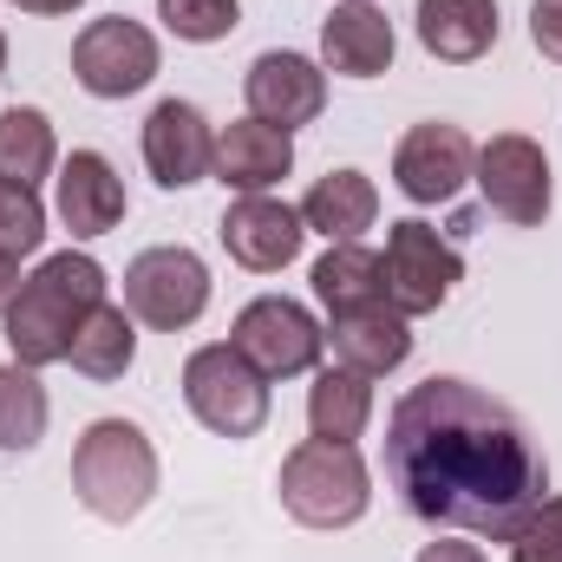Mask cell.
<instances>
[{
	"label": "cell",
	"mask_w": 562,
	"mask_h": 562,
	"mask_svg": "<svg viewBox=\"0 0 562 562\" xmlns=\"http://www.w3.org/2000/svg\"><path fill=\"white\" fill-rule=\"evenodd\" d=\"M386 484L431 530L510 543L550 497V458L497 393L431 373L386 419Z\"/></svg>",
	"instance_id": "obj_1"
},
{
	"label": "cell",
	"mask_w": 562,
	"mask_h": 562,
	"mask_svg": "<svg viewBox=\"0 0 562 562\" xmlns=\"http://www.w3.org/2000/svg\"><path fill=\"white\" fill-rule=\"evenodd\" d=\"M105 269L86 249H59L46 256L33 276L20 281V294L7 301V347L20 367H53L72 353V334L86 327L92 307H105Z\"/></svg>",
	"instance_id": "obj_2"
},
{
	"label": "cell",
	"mask_w": 562,
	"mask_h": 562,
	"mask_svg": "<svg viewBox=\"0 0 562 562\" xmlns=\"http://www.w3.org/2000/svg\"><path fill=\"white\" fill-rule=\"evenodd\" d=\"M72 497L99 524H132L157 497V445L132 419H92L72 445Z\"/></svg>",
	"instance_id": "obj_3"
},
{
	"label": "cell",
	"mask_w": 562,
	"mask_h": 562,
	"mask_svg": "<svg viewBox=\"0 0 562 562\" xmlns=\"http://www.w3.org/2000/svg\"><path fill=\"white\" fill-rule=\"evenodd\" d=\"M281 510L301 524V530H353L373 504V471L353 445H334V438H301L288 458H281Z\"/></svg>",
	"instance_id": "obj_4"
},
{
	"label": "cell",
	"mask_w": 562,
	"mask_h": 562,
	"mask_svg": "<svg viewBox=\"0 0 562 562\" xmlns=\"http://www.w3.org/2000/svg\"><path fill=\"white\" fill-rule=\"evenodd\" d=\"M183 406L216 438H256L269 425V380L229 340H216L183 360Z\"/></svg>",
	"instance_id": "obj_5"
},
{
	"label": "cell",
	"mask_w": 562,
	"mask_h": 562,
	"mask_svg": "<svg viewBox=\"0 0 562 562\" xmlns=\"http://www.w3.org/2000/svg\"><path fill=\"white\" fill-rule=\"evenodd\" d=\"M125 307H132V321L157 327V334L196 327L203 307H210V269H203V256L183 249V243H164V249L132 256V269H125Z\"/></svg>",
	"instance_id": "obj_6"
},
{
	"label": "cell",
	"mask_w": 562,
	"mask_h": 562,
	"mask_svg": "<svg viewBox=\"0 0 562 562\" xmlns=\"http://www.w3.org/2000/svg\"><path fill=\"white\" fill-rule=\"evenodd\" d=\"M229 347H236L262 380H294V373H314V360H321V347H327V327H321L301 301H288V294H256V301L236 314Z\"/></svg>",
	"instance_id": "obj_7"
},
{
	"label": "cell",
	"mask_w": 562,
	"mask_h": 562,
	"mask_svg": "<svg viewBox=\"0 0 562 562\" xmlns=\"http://www.w3.org/2000/svg\"><path fill=\"white\" fill-rule=\"evenodd\" d=\"M380 269H386V301H393L406 321H419V314H438V307L451 301V288L464 281V256H458V243H445L431 223L406 216V223L386 229Z\"/></svg>",
	"instance_id": "obj_8"
},
{
	"label": "cell",
	"mask_w": 562,
	"mask_h": 562,
	"mask_svg": "<svg viewBox=\"0 0 562 562\" xmlns=\"http://www.w3.org/2000/svg\"><path fill=\"white\" fill-rule=\"evenodd\" d=\"M164 53H157V33L144 20H125V13H105L92 20L79 40H72V79L92 92V99H132L157 79Z\"/></svg>",
	"instance_id": "obj_9"
},
{
	"label": "cell",
	"mask_w": 562,
	"mask_h": 562,
	"mask_svg": "<svg viewBox=\"0 0 562 562\" xmlns=\"http://www.w3.org/2000/svg\"><path fill=\"white\" fill-rule=\"evenodd\" d=\"M471 183L484 190V203L517 223V229H537L557 203V183H550V157L530 132H497L491 144H477V170Z\"/></svg>",
	"instance_id": "obj_10"
},
{
	"label": "cell",
	"mask_w": 562,
	"mask_h": 562,
	"mask_svg": "<svg viewBox=\"0 0 562 562\" xmlns=\"http://www.w3.org/2000/svg\"><path fill=\"white\" fill-rule=\"evenodd\" d=\"M477 170V144L464 138V125H445V119H425L413 125L400 150H393V183L406 203H451Z\"/></svg>",
	"instance_id": "obj_11"
},
{
	"label": "cell",
	"mask_w": 562,
	"mask_h": 562,
	"mask_svg": "<svg viewBox=\"0 0 562 562\" xmlns=\"http://www.w3.org/2000/svg\"><path fill=\"white\" fill-rule=\"evenodd\" d=\"M243 99H249V119L262 125H314L327 112V66H314L307 53H256V66L243 72Z\"/></svg>",
	"instance_id": "obj_12"
},
{
	"label": "cell",
	"mask_w": 562,
	"mask_h": 562,
	"mask_svg": "<svg viewBox=\"0 0 562 562\" xmlns=\"http://www.w3.org/2000/svg\"><path fill=\"white\" fill-rule=\"evenodd\" d=\"M216 164V132L203 119V105L190 99H157L150 119H144V170L164 183V190H190L203 183Z\"/></svg>",
	"instance_id": "obj_13"
},
{
	"label": "cell",
	"mask_w": 562,
	"mask_h": 562,
	"mask_svg": "<svg viewBox=\"0 0 562 562\" xmlns=\"http://www.w3.org/2000/svg\"><path fill=\"white\" fill-rule=\"evenodd\" d=\"M301 243H307V223H301V210L281 203V196H236V203L223 210V249H229V262H243V269H256V276L288 269V262L301 256Z\"/></svg>",
	"instance_id": "obj_14"
},
{
	"label": "cell",
	"mask_w": 562,
	"mask_h": 562,
	"mask_svg": "<svg viewBox=\"0 0 562 562\" xmlns=\"http://www.w3.org/2000/svg\"><path fill=\"white\" fill-rule=\"evenodd\" d=\"M327 347H334V367L386 380V373H400L413 360V321L393 301H373V307H353V314H327Z\"/></svg>",
	"instance_id": "obj_15"
},
{
	"label": "cell",
	"mask_w": 562,
	"mask_h": 562,
	"mask_svg": "<svg viewBox=\"0 0 562 562\" xmlns=\"http://www.w3.org/2000/svg\"><path fill=\"white\" fill-rule=\"evenodd\" d=\"M294 170V132L281 125H262V119H236L216 132V164L210 177L236 196H269L281 177Z\"/></svg>",
	"instance_id": "obj_16"
},
{
	"label": "cell",
	"mask_w": 562,
	"mask_h": 562,
	"mask_svg": "<svg viewBox=\"0 0 562 562\" xmlns=\"http://www.w3.org/2000/svg\"><path fill=\"white\" fill-rule=\"evenodd\" d=\"M53 210H59V223H66L79 243L112 236V229L125 223V183H119L112 157H105V150H72V157L59 164V196H53Z\"/></svg>",
	"instance_id": "obj_17"
},
{
	"label": "cell",
	"mask_w": 562,
	"mask_h": 562,
	"mask_svg": "<svg viewBox=\"0 0 562 562\" xmlns=\"http://www.w3.org/2000/svg\"><path fill=\"white\" fill-rule=\"evenodd\" d=\"M393 53H400L393 20L373 0H340L321 20V66L340 72V79H380L393 66Z\"/></svg>",
	"instance_id": "obj_18"
},
{
	"label": "cell",
	"mask_w": 562,
	"mask_h": 562,
	"mask_svg": "<svg viewBox=\"0 0 562 562\" xmlns=\"http://www.w3.org/2000/svg\"><path fill=\"white\" fill-rule=\"evenodd\" d=\"M419 46L445 66H471L497 46V0H419Z\"/></svg>",
	"instance_id": "obj_19"
},
{
	"label": "cell",
	"mask_w": 562,
	"mask_h": 562,
	"mask_svg": "<svg viewBox=\"0 0 562 562\" xmlns=\"http://www.w3.org/2000/svg\"><path fill=\"white\" fill-rule=\"evenodd\" d=\"M301 223L327 243H360L380 223V190L367 170H327L307 196H301Z\"/></svg>",
	"instance_id": "obj_20"
},
{
	"label": "cell",
	"mask_w": 562,
	"mask_h": 562,
	"mask_svg": "<svg viewBox=\"0 0 562 562\" xmlns=\"http://www.w3.org/2000/svg\"><path fill=\"white\" fill-rule=\"evenodd\" d=\"M373 419V380L353 373V367H321L314 386H307V425L314 438H334V445H353Z\"/></svg>",
	"instance_id": "obj_21"
},
{
	"label": "cell",
	"mask_w": 562,
	"mask_h": 562,
	"mask_svg": "<svg viewBox=\"0 0 562 562\" xmlns=\"http://www.w3.org/2000/svg\"><path fill=\"white\" fill-rule=\"evenodd\" d=\"M72 373H86V380H125L132 373V360H138V321H132V307H92L86 314V327L72 334Z\"/></svg>",
	"instance_id": "obj_22"
},
{
	"label": "cell",
	"mask_w": 562,
	"mask_h": 562,
	"mask_svg": "<svg viewBox=\"0 0 562 562\" xmlns=\"http://www.w3.org/2000/svg\"><path fill=\"white\" fill-rule=\"evenodd\" d=\"M314 294L327 314L373 307V301H386V269L367 243H327V256L314 262Z\"/></svg>",
	"instance_id": "obj_23"
},
{
	"label": "cell",
	"mask_w": 562,
	"mask_h": 562,
	"mask_svg": "<svg viewBox=\"0 0 562 562\" xmlns=\"http://www.w3.org/2000/svg\"><path fill=\"white\" fill-rule=\"evenodd\" d=\"M53 164H59L53 119H46L40 105H7V112H0V177L40 190V177H53Z\"/></svg>",
	"instance_id": "obj_24"
},
{
	"label": "cell",
	"mask_w": 562,
	"mask_h": 562,
	"mask_svg": "<svg viewBox=\"0 0 562 562\" xmlns=\"http://www.w3.org/2000/svg\"><path fill=\"white\" fill-rule=\"evenodd\" d=\"M46 419H53V400L40 386L33 367H0V451H33L46 438Z\"/></svg>",
	"instance_id": "obj_25"
},
{
	"label": "cell",
	"mask_w": 562,
	"mask_h": 562,
	"mask_svg": "<svg viewBox=\"0 0 562 562\" xmlns=\"http://www.w3.org/2000/svg\"><path fill=\"white\" fill-rule=\"evenodd\" d=\"M40 243H46V203H40V190L0 177V249L20 262V256H40Z\"/></svg>",
	"instance_id": "obj_26"
},
{
	"label": "cell",
	"mask_w": 562,
	"mask_h": 562,
	"mask_svg": "<svg viewBox=\"0 0 562 562\" xmlns=\"http://www.w3.org/2000/svg\"><path fill=\"white\" fill-rule=\"evenodd\" d=\"M157 20L190 40V46H210V40H229L236 20H243V0H157Z\"/></svg>",
	"instance_id": "obj_27"
},
{
	"label": "cell",
	"mask_w": 562,
	"mask_h": 562,
	"mask_svg": "<svg viewBox=\"0 0 562 562\" xmlns=\"http://www.w3.org/2000/svg\"><path fill=\"white\" fill-rule=\"evenodd\" d=\"M510 562H562V497H543L510 537Z\"/></svg>",
	"instance_id": "obj_28"
},
{
	"label": "cell",
	"mask_w": 562,
	"mask_h": 562,
	"mask_svg": "<svg viewBox=\"0 0 562 562\" xmlns=\"http://www.w3.org/2000/svg\"><path fill=\"white\" fill-rule=\"evenodd\" d=\"M530 40L543 59L562 66V0H530Z\"/></svg>",
	"instance_id": "obj_29"
},
{
	"label": "cell",
	"mask_w": 562,
	"mask_h": 562,
	"mask_svg": "<svg viewBox=\"0 0 562 562\" xmlns=\"http://www.w3.org/2000/svg\"><path fill=\"white\" fill-rule=\"evenodd\" d=\"M419 562H491L477 543H458V537H438V543H425Z\"/></svg>",
	"instance_id": "obj_30"
},
{
	"label": "cell",
	"mask_w": 562,
	"mask_h": 562,
	"mask_svg": "<svg viewBox=\"0 0 562 562\" xmlns=\"http://www.w3.org/2000/svg\"><path fill=\"white\" fill-rule=\"evenodd\" d=\"M20 13H40V20H59V13H79L86 0H13Z\"/></svg>",
	"instance_id": "obj_31"
},
{
	"label": "cell",
	"mask_w": 562,
	"mask_h": 562,
	"mask_svg": "<svg viewBox=\"0 0 562 562\" xmlns=\"http://www.w3.org/2000/svg\"><path fill=\"white\" fill-rule=\"evenodd\" d=\"M20 262H13V256H7V249H0V314H7V301H13V294H20Z\"/></svg>",
	"instance_id": "obj_32"
},
{
	"label": "cell",
	"mask_w": 562,
	"mask_h": 562,
	"mask_svg": "<svg viewBox=\"0 0 562 562\" xmlns=\"http://www.w3.org/2000/svg\"><path fill=\"white\" fill-rule=\"evenodd\" d=\"M0 79H7V33H0Z\"/></svg>",
	"instance_id": "obj_33"
}]
</instances>
